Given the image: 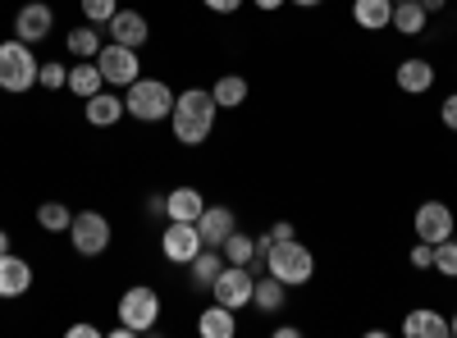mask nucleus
Instances as JSON below:
<instances>
[{
  "mask_svg": "<svg viewBox=\"0 0 457 338\" xmlns=\"http://www.w3.org/2000/svg\"><path fill=\"white\" fill-rule=\"evenodd\" d=\"M353 19H357V28H389V19H394V0H357L353 5Z\"/></svg>",
  "mask_w": 457,
  "mask_h": 338,
  "instance_id": "nucleus-25",
  "label": "nucleus"
},
{
  "mask_svg": "<svg viewBox=\"0 0 457 338\" xmlns=\"http://www.w3.org/2000/svg\"><path fill=\"white\" fill-rule=\"evenodd\" d=\"M69 243L79 256H101L110 247V219L101 210H79L69 224Z\"/></svg>",
  "mask_w": 457,
  "mask_h": 338,
  "instance_id": "nucleus-7",
  "label": "nucleus"
},
{
  "mask_svg": "<svg viewBox=\"0 0 457 338\" xmlns=\"http://www.w3.org/2000/svg\"><path fill=\"white\" fill-rule=\"evenodd\" d=\"M411 266H416V270H435V243L416 238V247H411Z\"/></svg>",
  "mask_w": 457,
  "mask_h": 338,
  "instance_id": "nucleus-32",
  "label": "nucleus"
},
{
  "mask_svg": "<svg viewBox=\"0 0 457 338\" xmlns=\"http://www.w3.org/2000/svg\"><path fill=\"white\" fill-rule=\"evenodd\" d=\"M96 69H101V78L105 87H129L142 78V64H137V51L133 46H120V42H110L96 51Z\"/></svg>",
  "mask_w": 457,
  "mask_h": 338,
  "instance_id": "nucleus-6",
  "label": "nucleus"
},
{
  "mask_svg": "<svg viewBox=\"0 0 457 338\" xmlns=\"http://www.w3.org/2000/svg\"><path fill=\"white\" fill-rule=\"evenodd\" d=\"M161 320V293L146 288V284H133L124 297H120V325L133 329V334H151Z\"/></svg>",
  "mask_w": 457,
  "mask_h": 338,
  "instance_id": "nucleus-5",
  "label": "nucleus"
},
{
  "mask_svg": "<svg viewBox=\"0 0 457 338\" xmlns=\"http://www.w3.org/2000/svg\"><path fill=\"white\" fill-rule=\"evenodd\" d=\"M265 270H270L275 279H284L288 288L293 284H312L316 256L302 247L297 238H270V247H265Z\"/></svg>",
  "mask_w": 457,
  "mask_h": 338,
  "instance_id": "nucleus-2",
  "label": "nucleus"
},
{
  "mask_svg": "<svg viewBox=\"0 0 457 338\" xmlns=\"http://www.w3.org/2000/svg\"><path fill=\"white\" fill-rule=\"evenodd\" d=\"M51 28H55V10L46 5V0H28V5L14 14V37H19V42H28V46L46 42Z\"/></svg>",
  "mask_w": 457,
  "mask_h": 338,
  "instance_id": "nucleus-10",
  "label": "nucleus"
},
{
  "mask_svg": "<svg viewBox=\"0 0 457 338\" xmlns=\"http://www.w3.org/2000/svg\"><path fill=\"white\" fill-rule=\"evenodd\" d=\"M444 5H448V0H421V10H426V14H439Z\"/></svg>",
  "mask_w": 457,
  "mask_h": 338,
  "instance_id": "nucleus-39",
  "label": "nucleus"
},
{
  "mask_svg": "<svg viewBox=\"0 0 457 338\" xmlns=\"http://www.w3.org/2000/svg\"><path fill=\"white\" fill-rule=\"evenodd\" d=\"M146 215H165V197H161V193H156V197L146 202Z\"/></svg>",
  "mask_w": 457,
  "mask_h": 338,
  "instance_id": "nucleus-37",
  "label": "nucleus"
},
{
  "mask_svg": "<svg viewBox=\"0 0 457 338\" xmlns=\"http://www.w3.org/2000/svg\"><path fill=\"white\" fill-rule=\"evenodd\" d=\"M435 270H439V275H448V279H457V238L435 243Z\"/></svg>",
  "mask_w": 457,
  "mask_h": 338,
  "instance_id": "nucleus-30",
  "label": "nucleus"
},
{
  "mask_svg": "<svg viewBox=\"0 0 457 338\" xmlns=\"http://www.w3.org/2000/svg\"><path fill=\"white\" fill-rule=\"evenodd\" d=\"M284 279H275L270 270L265 275H256V288H252V307L256 311H265V316H275V311H284Z\"/></svg>",
  "mask_w": 457,
  "mask_h": 338,
  "instance_id": "nucleus-20",
  "label": "nucleus"
},
{
  "mask_svg": "<svg viewBox=\"0 0 457 338\" xmlns=\"http://www.w3.org/2000/svg\"><path fill=\"white\" fill-rule=\"evenodd\" d=\"M37 224H42L46 234H69L73 210H69L64 202H46V206H37Z\"/></svg>",
  "mask_w": 457,
  "mask_h": 338,
  "instance_id": "nucleus-28",
  "label": "nucleus"
},
{
  "mask_svg": "<svg viewBox=\"0 0 457 338\" xmlns=\"http://www.w3.org/2000/svg\"><path fill=\"white\" fill-rule=\"evenodd\" d=\"M426 23H430V14L421 10V0H398V5H394V19H389V28H398L403 37L426 32Z\"/></svg>",
  "mask_w": 457,
  "mask_h": 338,
  "instance_id": "nucleus-23",
  "label": "nucleus"
},
{
  "mask_svg": "<svg viewBox=\"0 0 457 338\" xmlns=\"http://www.w3.org/2000/svg\"><path fill=\"white\" fill-rule=\"evenodd\" d=\"M10 251V229H0V256Z\"/></svg>",
  "mask_w": 457,
  "mask_h": 338,
  "instance_id": "nucleus-40",
  "label": "nucleus"
},
{
  "mask_svg": "<svg viewBox=\"0 0 457 338\" xmlns=\"http://www.w3.org/2000/svg\"><path fill=\"white\" fill-rule=\"evenodd\" d=\"M83 115H87L92 128H114V124L129 115V110H124V96L120 92H96V96L83 101Z\"/></svg>",
  "mask_w": 457,
  "mask_h": 338,
  "instance_id": "nucleus-12",
  "label": "nucleus"
},
{
  "mask_svg": "<svg viewBox=\"0 0 457 338\" xmlns=\"http://www.w3.org/2000/svg\"><path fill=\"white\" fill-rule=\"evenodd\" d=\"M73 338H96V325H69Z\"/></svg>",
  "mask_w": 457,
  "mask_h": 338,
  "instance_id": "nucleus-35",
  "label": "nucleus"
},
{
  "mask_svg": "<svg viewBox=\"0 0 457 338\" xmlns=\"http://www.w3.org/2000/svg\"><path fill=\"white\" fill-rule=\"evenodd\" d=\"M110 28V42H120V46H146V37H151V28H146V19L137 14V10H114V19L105 23Z\"/></svg>",
  "mask_w": 457,
  "mask_h": 338,
  "instance_id": "nucleus-13",
  "label": "nucleus"
},
{
  "mask_svg": "<svg viewBox=\"0 0 457 338\" xmlns=\"http://www.w3.org/2000/svg\"><path fill=\"white\" fill-rule=\"evenodd\" d=\"M28 288H32V266L23 256L5 251L0 256V297H23Z\"/></svg>",
  "mask_w": 457,
  "mask_h": 338,
  "instance_id": "nucleus-15",
  "label": "nucleus"
},
{
  "mask_svg": "<svg viewBox=\"0 0 457 338\" xmlns=\"http://www.w3.org/2000/svg\"><path fill=\"white\" fill-rule=\"evenodd\" d=\"M439 120L448 124V133H457V92H453V96L439 105Z\"/></svg>",
  "mask_w": 457,
  "mask_h": 338,
  "instance_id": "nucleus-33",
  "label": "nucleus"
},
{
  "mask_svg": "<svg viewBox=\"0 0 457 338\" xmlns=\"http://www.w3.org/2000/svg\"><path fill=\"white\" fill-rule=\"evenodd\" d=\"M279 5H288V0H256V10H261V14H275Z\"/></svg>",
  "mask_w": 457,
  "mask_h": 338,
  "instance_id": "nucleus-36",
  "label": "nucleus"
},
{
  "mask_svg": "<svg viewBox=\"0 0 457 338\" xmlns=\"http://www.w3.org/2000/svg\"><path fill=\"white\" fill-rule=\"evenodd\" d=\"M220 251H224V260H228V266H247V270H265V256L256 251V238H247V234H238V229L228 234V238H224V247H220Z\"/></svg>",
  "mask_w": 457,
  "mask_h": 338,
  "instance_id": "nucleus-19",
  "label": "nucleus"
},
{
  "mask_svg": "<svg viewBox=\"0 0 457 338\" xmlns=\"http://www.w3.org/2000/svg\"><path fill=\"white\" fill-rule=\"evenodd\" d=\"M252 288H256V270H247V266H224V270H220V279L211 284L215 302H220V307H228V311L252 307Z\"/></svg>",
  "mask_w": 457,
  "mask_h": 338,
  "instance_id": "nucleus-8",
  "label": "nucleus"
},
{
  "mask_svg": "<svg viewBox=\"0 0 457 338\" xmlns=\"http://www.w3.org/2000/svg\"><path fill=\"white\" fill-rule=\"evenodd\" d=\"M37 73H42V64H37L32 46L28 42H0V87H5L10 96H23L37 87Z\"/></svg>",
  "mask_w": 457,
  "mask_h": 338,
  "instance_id": "nucleus-4",
  "label": "nucleus"
},
{
  "mask_svg": "<svg viewBox=\"0 0 457 338\" xmlns=\"http://www.w3.org/2000/svg\"><path fill=\"white\" fill-rule=\"evenodd\" d=\"M407 338H448V316H439L435 307H411L403 320Z\"/></svg>",
  "mask_w": 457,
  "mask_h": 338,
  "instance_id": "nucleus-16",
  "label": "nucleus"
},
{
  "mask_svg": "<svg viewBox=\"0 0 457 338\" xmlns=\"http://www.w3.org/2000/svg\"><path fill=\"white\" fill-rule=\"evenodd\" d=\"M37 83H42L46 92H55V87H69V69H64L60 60H46V64H42V73H37Z\"/></svg>",
  "mask_w": 457,
  "mask_h": 338,
  "instance_id": "nucleus-31",
  "label": "nucleus"
},
{
  "mask_svg": "<svg viewBox=\"0 0 457 338\" xmlns=\"http://www.w3.org/2000/svg\"><path fill=\"white\" fill-rule=\"evenodd\" d=\"M202 234H197V224H183V219H170V229L161 234V251L165 260H174V266H193V256L202 251Z\"/></svg>",
  "mask_w": 457,
  "mask_h": 338,
  "instance_id": "nucleus-9",
  "label": "nucleus"
},
{
  "mask_svg": "<svg viewBox=\"0 0 457 338\" xmlns=\"http://www.w3.org/2000/svg\"><path fill=\"white\" fill-rule=\"evenodd\" d=\"M394 5H398V0H394Z\"/></svg>",
  "mask_w": 457,
  "mask_h": 338,
  "instance_id": "nucleus-43",
  "label": "nucleus"
},
{
  "mask_svg": "<svg viewBox=\"0 0 457 338\" xmlns=\"http://www.w3.org/2000/svg\"><path fill=\"white\" fill-rule=\"evenodd\" d=\"M270 238H293V224H288V219H279L275 229H270Z\"/></svg>",
  "mask_w": 457,
  "mask_h": 338,
  "instance_id": "nucleus-38",
  "label": "nucleus"
},
{
  "mask_svg": "<svg viewBox=\"0 0 457 338\" xmlns=\"http://www.w3.org/2000/svg\"><path fill=\"white\" fill-rule=\"evenodd\" d=\"M215 96L206 92V87H187V92H179L174 96V110H170V128H174V137L183 142V146H202L206 137H211V128H215Z\"/></svg>",
  "mask_w": 457,
  "mask_h": 338,
  "instance_id": "nucleus-1",
  "label": "nucleus"
},
{
  "mask_svg": "<svg viewBox=\"0 0 457 338\" xmlns=\"http://www.w3.org/2000/svg\"><path fill=\"white\" fill-rule=\"evenodd\" d=\"M105 87V78H101V69H96V60H79V69H69V92L73 96H96Z\"/></svg>",
  "mask_w": 457,
  "mask_h": 338,
  "instance_id": "nucleus-24",
  "label": "nucleus"
},
{
  "mask_svg": "<svg viewBox=\"0 0 457 338\" xmlns=\"http://www.w3.org/2000/svg\"><path fill=\"white\" fill-rule=\"evenodd\" d=\"M398 87L407 96H426L435 87V64L430 60H403L398 64Z\"/></svg>",
  "mask_w": 457,
  "mask_h": 338,
  "instance_id": "nucleus-18",
  "label": "nucleus"
},
{
  "mask_svg": "<svg viewBox=\"0 0 457 338\" xmlns=\"http://www.w3.org/2000/svg\"><path fill=\"white\" fill-rule=\"evenodd\" d=\"M416 238H426V243L453 238V210L444 202H421L416 206Z\"/></svg>",
  "mask_w": 457,
  "mask_h": 338,
  "instance_id": "nucleus-11",
  "label": "nucleus"
},
{
  "mask_svg": "<svg viewBox=\"0 0 457 338\" xmlns=\"http://www.w3.org/2000/svg\"><path fill=\"white\" fill-rule=\"evenodd\" d=\"M202 210H206V197L197 193V187H174V193H165V215H170V219L197 224Z\"/></svg>",
  "mask_w": 457,
  "mask_h": 338,
  "instance_id": "nucleus-17",
  "label": "nucleus"
},
{
  "mask_svg": "<svg viewBox=\"0 0 457 338\" xmlns=\"http://www.w3.org/2000/svg\"><path fill=\"white\" fill-rule=\"evenodd\" d=\"M197 334L202 338H234L238 334V320H234V311H228V307H206L202 316H197Z\"/></svg>",
  "mask_w": 457,
  "mask_h": 338,
  "instance_id": "nucleus-22",
  "label": "nucleus"
},
{
  "mask_svg": "<svg viewBox=\"0 0 457 338\" xmlns=\"http://www.w3.org/2000/svg\"><path fill=\"white\" fill-rule=\"evenodd\" d=\"M79 10H83V19L87 23H110L114 19V10H120V0H79Z\"/></svg>",
  "mask_w": 457,
  "mask_h": 338,
  "instance_id": "nucleus-29",
  "label": "nucleus"
},
{
  "mask_svg": "<svg viewBox=\"0 0 457 338\" xmlns=\"http://www.w3.org/2000/svg\"><path fill=\"white\" fill-rule=\"evenodd\" d=\"M448 334H453V338H457V311H453V316H448Z\"/></svg>",
  "mask_w": 457,
  "mask_h": 338,
  "instance_id": "nucleus-42",
  "label": "nucleus"
},
{
  "mask_svg": "<svg viewBox=\"0 0 457 338\" xmlns=\"http://www.w3.org/2000/svg\"><path fill=\"white\" fill-rule=\"evenodd\" d=\"M228 266L224 260V251L220 247H202L197 256H193V288H202V293H211V284L220 279V270Z\"/></svg>",
  "mask_w": 457,
  "mask_h": 338,
  "instance_id": "nucleus-21",
  "label": "nucleus"
},
{
  "mask_svg": "<svg viewBox=\"0 0 457 338\" xmlns=\"http://www.w3.org/2000/svg\"><path fill=\"white\" fill-rule=\"evenodd\" d=\"M211 96H215L220 110H234V105L247 101V78H243V73H224V78L211 87Z\"/></svg>",
  "mask_w": 457,
  "mask_h": 338,
  "instance_id": "nucleus-27",
  "label": "nucleus"
},
{
  "mask_svg": "<svg viewBox=\"0 0 457 338\" xmlns=\"http://www.w3.org/2000/svg\"><path fill=\"white\" fill-rule=\"evenodd\" d=\"M69 55H79V60H96V51H101V32H96V23H79V28H73L69 32Z\"/></svg>",
  "mask_w": 457,
  "mask_h": 338,
  "instance_id": "nucleus-26",
  "label": "nucleus"
},
{
  "mask_svg": "<svg viewBox=\"0 0 457 338\" xmlns=\"http://www.w3.org/2000/svg\"><path fill=\"white\" fill-rule=\"evenodd\" d=\"M202 5H206L211 14H238V5H243V0H202Z\"/></svg>",
  "mask_w": 457,
  "mask_h": 338,
  "instance_id": "nucleus-34",
  "label": "nucleus"
},
{
  "mask_svg": "<svg viewBox=\"0 0 457 338\" xmlns=\"http://www.w3.org/2000/svg\"><path fill=\"white\" fill-rule=\"evenodd\" d=\"M124 110L137 124H161V120H170V110H174V92L161 78H137L124 92Z\"/></svg>",
  "mask_w": 457,
  "mask_h": 338,
  "instance_id": "nucleus-3",
  "label": "nucleus"
},
{
  "mask_svg": "<svg viewBox=\"0 0 457 338\" xmlns=\"http://www.w3.org/2000/svg\"><path fill=\"white\" fill-rule=\"evenodd\" d=\"M238 229V219H234V210L228 206H206L202 215H197V234H202V243L206 247H224V238Z\"/></svg>",
  "mask_w": 457,
  "mask_h": 338,
  "instance_id": "nucleus-14",
  "label": "nucleus"
},
{
  "mask_svg": "<svg viewBox=\"0 0 457 338\" xmlns=\"http://www.w3.org/2000/svg\"><path fill=\"white\" fill-rule=\"evenodd\" d=\"M293 5H297V10H312V5H320V0H293Z\"/></svg>",
  "mask_w": 457,
  "mask_h": 338,
  "instance_id": "nucleus-41",
  "label": "nucleus"
}]
</instances>
